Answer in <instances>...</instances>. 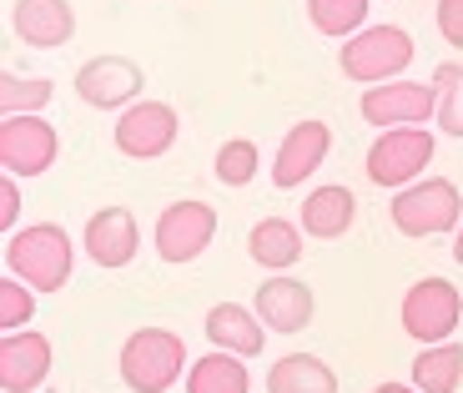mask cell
Wrapping results in <instances>:
<instances>
[{"label":"cell","instance_id":"obj_23","mask_svg":"<svg viewBox=\"0 0 463 393\" xmlns=\"http://www.w3.org/2000/svg\"><path fill=\"white\" fill-rule=\"evenodd\" d=\"M51 91H56V86H51L46 76H31V81H25V76L5 71V76H0V121H5V116H41L51 106Z\"/></svg>","mask_w":463,"mask_h":393},{"label":"cell","instance_id":"obj_2","mask_svg":"<svg viewBox=\"0 0 463 393\" xmlns=\"http://www.w3.org/2000/svg\"><path fill=\"white\" fill-rule=\"evenodd\" d=\"M116 369H121V383L131 393H166L186 373V343L172 328H137L121 343Z\"/></svg>","mask_w":463,"mask_h":393},{"label":"cell","instance_id":"obj_26","mask_svg":"<svg viewBox=\"0 0 463 393\" xmlns=\"http://www.w3.org/2000/svg\"><path fill=\"white\" fill-rule=\"evenodd\" d=\"M257 172H262L257 141H247V137L222 141V151H217V182L222 187H247V182H257Z\"/></svg>","mask_w":463,"mask_h":393},{"label":"cell","instance_id":"obj_9","mask_svg":"<svg viewBox=\"0 0 463 393\" xmlns=\"http://www.w3.org/2000/svg\"><path fill=\"white\" fill-rule=\"evenodd\" d=\"M363 121H373L378 131L393 127H423V121H439V91L423 81H383L368 86L358 101Z\"/></svg>","mask_w":463,"mask_h":393},{"label":"cell","instance_id":"obj_29","mask_svg":"<svg viewBox=\"0 0 463 393\" xmlns=\"http://www.w3.org/2000/svg\"><path fill=\"white\" fill-rule=\"evenodd\" d=\"M15 217H21V187H15V177H5L0 182V227L11 232Z\"/></svg>","mask_w":463,"mask_h":393},{"label":"cell","instance_id":"obj_20","mask_svg":"<svg viewBox=\"0 0 463 393\" xmlns=\"http://www.w3.org/2000/svg\"><path fill=\"white\" fill-rule=\"evenodd\" d=\"M267 393H337V373L313 353H288L267 373Z\"/></svg>","mask_w":463,"mask_h":393},{"label":"cell","instance_id":"obj_24","mask_svg":"<svg viewBox=\"0 0 463 393\" xmlns=\"http://www.w3.org/2000/svg\"><path fill=\"white\" fill-rule=\"evenodd\" d=\"M307 21L323 35L353 41L363 31V21H368V0H307Z\"/></svg>","mask_w":463,"mask_h":393},{"label":"cell","instance_id":"obj_19","mask_svg":"<svg viewBox=\"0 0 463 393\" xmlns=\"http://www.w3.org/2000/svg\"><path fill=\"white\" fill-rule=\"evenodd\" d=\"M247 253H252V263L267 267V273H288L302 257V232L292 227L288 217H262L252 227V237H247Z\"/></svg>","mask_w":463,"mask_h":393},{"label":"cell","instance_id":"obj_4","mask_svg":"<svg viewBox=\"0 0 463 393\" xmlns=\"http://www.w3.org/2000/svg\"><path fill=\"white\" fill-rule=\"evenodd\" d=\"M388 217L403 237H439V232L463 227V196L449 177H423V182L393 192Z\"/></svg>","mask_w":463,"mask_h":393},{"label":"cell","instance_id":"obj_25","mask_svg":"<svg viewBox=\"0 0 463 393\" xmlns=\"http://www.w3.org/2000/svg\"><path fill=\"white\" fill-rule=\"evenodd\" d=\"M433 91H439V131L443 137H463V66L458 61L433 66Z\"/></svg>","mask_w":463,"mask_h":393},{"label":"cell","instance_id":"obj_17","mask_svg":"<svg viewBox=\"0 0 463 393\" xmlns=\"http://www.w3.org/2000/svg\"><path fill=\"white\" fill-rule=\"evenodd\" d=\"M207 338L217 353H237V359H257L267 348V323L257 318V308L242 302H217L207 312Z\"/></svg>","mask_w":463,"mask_h":393},{"label":"cell","instance_id":"obj_3","mask_svg":"<svg viewBox=\"0 0 463 393\" xmlns=\"http://www.w3.org/2000/svg\"><path fill=\"white\" fill-rule=\"evenodd\" d=\"M337 66H343L347 81H363V86L403 81L398 71L413 66V35H408L403 25H368V31H358L353 41H343Z\"/></svg>","mask_w":463,"mask_h":393},{"label":"cell","instance_id":"obj_10","mask_svg":"<svg viewBox=\"0 0 463 393\" xmlns=\"http://www.w3.org/2000/svg\"><path fill=\"white\" fill-rule=\"evenodd\" d=\"M141 86H146V71L131 56H91L76 71V96L96 111H127L141 101Z\"/></svg>","mask_w":463,"mask_h":393},{"label":"cell","instance_id":"obj_13","mask_svg":"<svg viewBox=\"0 0 463 393\" xmlns=\"http://www.w3.org/2000/svg\"><path fill=\"white\" fill-rule=\"evenodd\" d=\"M141 253V227L137 217H131V207H101L91 212V222H86V257H91L96 267H131Z\"/></svg>","mask_w":463,"mask_h":393},{"label":"cell","instance_id":"obj_18","mask_svg":"<svg viewBox=\"0 0 463 393\" xmlns=\"http://www.w3.org/2000/svg\"><path fill=\"white\" fill-rule=\"evenodd\" d=\"M353 217H358V196L337 182H327V187L302 196V232H313L317 243L343 237V232L353 227Z\"/></svg>","mask_w":463,"mask_h":393},{"label":"cell","instance_id":"obj_27","mask_svg":"<svg viewBox=\"0 0 463 393\" xmlns=\"http://www.w3.org/2000/svg\"><path fill=\"white\" fill-rule=\"evenodd\" d=\"M31 312H35V288H25L21 278L0 283V323H5V333H21L31 323Z\"/></svg>","mask_w":463,"mask_h":393},{"label":"cell","instance_id":"obj_31","mask_svg":"<svg viewBox=\"0 0 463 393\" xmlns=\"http://www.w3.org/2000/svg\"><path fill=\"white\" fill-rule=\"evenodd\" d=\"M453 263H463V227H458V237H453Z\"/></svg>","mask_w":463,"mask_h":393},{"label":"cell","instance_id":"obj_28","mask_svg":"<svg viewBox=\"0 0 463 393\" xmlns=\"http://www.w3.org/2000/svg\"><path fill=\"white\" fill-rule=\"evenodd\" d=\"M439 31L449 46L463 51V0H439Z\"/></svg>","mask_w":463,"mask_h":393},{"label":"cell","instance_id":"obj_11","mask_svg":"<svg viewBox=\"0 0 463 393\" xmlns=\"http://www.w3.org/2000/svg\"><path fill=\"white\" fill-rule=\"evenodd\" d=\"M176 131H182V121L166 101H137L116 116V151L131 162H156L172 151Z\"/></svg>","mask_w":463,"mask_h":393},{"label":"cell","instance_id":"obj_15","mask_svg":"<svg viewBox=\"0 0 463 393\" xmlns=\"http://www.w3.org/2000/svg\"><path fill=\"white\" fill-rule=\"evenodd\" d=\"M11 31L31 51H56L76 35V11H71V0H15Z\"/></svg>","mask_w":463,"mask_h":393},{"label":"cell","instance_id":"obj_5","mask_svg":"<svg viewBox=\"0 0 463 393\" xmlns=\"http://www.w3.org/2000/svg\"><path fill=\"white\" fill-rule=\"evenodd\" d=\"M463 323V292L453 288L449 278H423L403 292V333L413 343L433 348L449 343Z\"/></svg>","mask_w":463,"mask_h":393},{"label":"cell","instance_id":"obj_12","mask_svg":"<svg viewBox=\"0 0 463 393\" xmlns=\"http://www.w3.org/2000/svg\"><path fill=\"white\" fill-rule=\"evenodd\" d=\"M327 151H333V127H327V121H298V127L282 137L278 157H272V187H278V192L302 187L327 162Z\"/></svg>","mask_w":463,"mask_h":393},{"label":"cell","instance_id":"obj_22","mask_svg":"<svg viewBox=\"0 0 463 393\" xmlns=\"http://www.w3.org/2000/svg\"><path fill=\"white\" fill-rule=\"evenodd\" d=\"M463 383V343H433L413 359V388L418 393H458Z\"/></svg>","mask_w":463,"mask_h":393},{"label":"cell","instance_id":"obj_21","mask_svg":"<svg viewBox=\"0 0 463 393\" xmlns=\"http://www.w3.org/2000/svg\"><path fill=\"white\" fill-rule=\"evenodd\" d=\"M247 388H252V373H247V359H237V353H202L186 369V393H247Z\"/></svg>","mask_w":463,"mask_h":393},{"label":"cell","instance_id":"obj_14","mask_svg":"<svg viewBox=\"0 0 463 393\" xmlns=\"http://www.w3.org/2000/svg\"><path fill=\"white\" fill-rule=\"evenodd\" d=\"M51 379V338L21 328V333H5L0 343V388L5 393H35Z\"/></svg>","mask_w":463,"mask_h":393},{"label":"cell","instance_id":"obj_30","mask_svg":"<svg viewBox=\"0 0 463 393\" xmlns=\"http://www.w3.org/2000/svg\"><path fill=\"white\" fill-rule=\"evenodd\" d=\"M373 393H418V388H408V383H378Z\"/></svg>","mask_w":463,"mask_h":393},{"label":"cell","instance_id":"obj_6","mask_svg":"<svg viewBox=\"0 0 463 393\" xmlns=\"http://www.w3.org/2000/svg\"><path fill=\"white\" fill-rule=\"evenodd\" d=\"M429 162H433V137L423 127L378 131V141L368 147V182L388 187V192H403V187L423 182Z\"/></svg>","mask_w":463,"mask_h":393},{"label":"cell","instance_id":"obj_16","mask_svg":"<svg viewBox=\"0 0 463 393\" xmlns=\"http://www.w3.org/2000/svg\"><path fill=\"white\" fill-rule=\"evenodd\" d=\"M252 308H257V318H262L272 333H302V328L313 323L317 302H313V288H307V283H298V278H267L262 288H257Z\"/></svg>","mask_w":463,"mask_h":393},{"label":"cell","instance_id":"obj_7","mask_svg":"<svg viewBox=\"0 0 463 393\" xmlns=\"http://www.w3.org/2000/svg\"><path fill=\"white\" fill-rule=\"evenodd\" d=\"M212 237H217V207H212V202H197V196L172 202V207L156 217V227H151V247H156V257L172 263V267L197 263L212 247Z\"/></svg>","mask_w":463,"mask_h":393},{"label":"cell","instance_id":"obj_1","mask_svg":"<svg viewBox=\"0 0 463 393\" xmlns=\"http://www.w3.org/2000/svg\"><path fill=\"white\" fill-rule=\"evenodd\" d=\"M5 273L35 292H61L76 273V247L61 222H31L5 243Z\"/></svg>","mask_w":463,"mask_h":393},{"label":"cell","instance_id":"obj_8","mask_svg":"<svg viewBox=\"0 0 463 393\" xmlns=\"http://www.w3.org/2000/svg\"><path fill=\"white\" fill-rule=\"evenodd\" d=\"M61 157V137L46 116H5L0 121V167L5 177H41Z\"/></svg>","mask_w":463,"mask_h":393}]
</instances>
